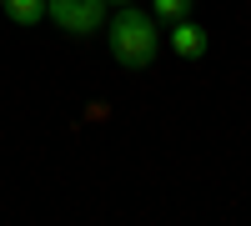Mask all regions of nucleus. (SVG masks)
I'll use <instances>...</instances> for the list:
<instances>
[{
    "mask_svg": "<svg viewBox=\"0 0 251 226\" xmlns=\"http://www.w3.org/2000/svg\"><path fill=\"white\" fill-rule=\"evenodd\" d=\"M0 5H5V15L15 25H40L46 20V0H0Z\"/></svg>",
    "mask_w": 251,
    "mask_h": 226,
    "instance_id": "nucleus-4",
    "label": "nucleus"
},
{
    "mask_svg": "<svg viewBox=\"0 0 251 226\" xmlns=\"http://www.w3.org/2000/svg\"><path fill=\"white\" fill-rule=\"evenodd\" d=\"M151 15L156 20H181V15H191V0H151Z\"/></svg>",
    "mask_w": 251,
    "mask_h": 226,
    "instance_id": "nucleus-5",
    "label": "nucleus"
},
{
    "mask_svg": "<svg viewBox=\"0 0 251 226\" xmlns=\"http://www.w3.org/2000/svg\"><path fill=\"white\" fill-rule=\"evenodd\" d=\"M46 20H55L66 35H96L106 30V0H46Z\"/></svg>",
    "mask_w": 251,
    "mask_h": 226,
    "instance_id": "nucleus-2",
    "label": "nucleus"
},
{
    "mask_svg": "<svg viewBox=\"0 0 251 226\" xmlns=\"http://www.w3.org/2000/svg\"><path fill=\"white\" fill-rule=\"evenodd\" d=\"M106 40H111V55L126 71H146L156 60V50H161V20L151 10L116 5V15L106 20Z\"/></svg>",
    "mask_w": 251,
    "mask_h": 226,
    "instance_id": "nucleus-1",
    "label": "nucleus"
},
{
    "mask_svg": "<svg viewBox=\"0 0 251 226\" xmlns=\"http://www.w3.org/2000/svg\"><path fill=\"white\" fill-rule=\"evenodd\" d=\"M171 50L181 60H201L206 50H211V35H206L191 15H181V20H171Z\"/></svg>",
    "mask_w": 251,
    "mask_h": 226,
    "instance_id": "nucleus-3",
    "label": "nucleus"
},
{
    "mask_svg": "<svg viewBox=\"0 0 251 226\" xmlns=\"http://www.w3.org/2000/svg\"><path fill=\"white\" fill-rule=\"evenodd\" d=\"M106 5H136V0H106Z\"/></svg>",
    "mask_w": 251,
    "mask_h": 226,
    "instance_id": "nucleus-6",
    "label": "nucleus"
}]
</instances>
